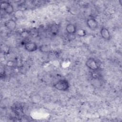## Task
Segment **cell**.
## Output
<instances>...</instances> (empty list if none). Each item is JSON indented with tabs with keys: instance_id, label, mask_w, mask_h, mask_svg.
<instances>
[{
	"instance_id": "obj_8",
	"label": "cell",
	"mask_w": 122,
	"mask_h": 122,
	"mask_svg": "<svg viewBox=\"0 0 122 122\" xmlns=\"http://www.w3.org/2000/svg\"><path fill=\"white\" fill-rule=\"evenodd\" d=\"M67 33L70 35H74L77 31V28L75 25L73 23H68L65 27Z\"/></svg>"
},
{
	"instance_id": "obj_2",
	"label": "cell",
	"mask_w": 122,
	"mask_h": 122,
	"mask_svg": "<svg viewBox=\"0 0 122 122\" xmlns=\"http://www.w3.org/2000/svg\"><path fill=\"white\" fill-rule=\"evenodd\" d=\"M0 9L8 15L13 14L15 11L13 5L9 1L6 0L1 1L0 2Z\"/></svg>"
},
{
	"instance_id": "obj_4",
	"label": "cell",
	"mask_w": 122,
	"mask_h": 122,
	"mask_svg": "<svg viewBox=\"0 0 122 122\" xmlns=\"http://www.w3.org/2000/svg\"><path fill=\"white\" fill-rule=\"evenodd\" d=\"M4 27L10 31H13L15 30L17 27V23L15 20L10 19L5 21L4 23Z\"/></svg>"
},
{
	"instance_id": "obj_6",
	"label": "cell",
	"mask_w": 122,
	"mask_h": 122,
	"mask_svg": "<svg viewBox=\"0 0 122 122\" xmlns=\"http://www.w3.org/2000/svg\"><path fill=\"white\" fill-rule=\"evenodd\" d=\"M86 25L88 28L92 30H95L98 28V21L93 18H90L87 20Z\"/></svg>"
},
{
	"instance_id": "obj_10",
	"label": "cell",
	"mask_w": 122,
	"mask_h": 122,
	"mask_svg": "<svg viewBox=\"0 0 122 122\" xmlns=\"http://www.w3.org/2000/svg\"><path fill=\"white\" fill-rule=\"evenodd\" d=\"M24 15L23 11L21 10H17L14 11L13 13V16L14 18L16 20L20 19L22 18Z\"/></svg>"
},
{
	"instance_id": "obj_14",
	"label": "cell",
	"mask_w": 122,
	"mask_h": 122,
	"mask_svg": "<svg viewBox=\"0 0 122 122\" xmlns=\"http://www.w3.org/2000/svg\"><path fill=\"white\" fill-rule=\"evenodd\" d=\"M9 47L7 45H3V46H1V51H3V52L4 53H6L7 54L8 53H9Z\"/></svg>"
},
{
	"instance_id": "obj_1",
	"label": "cell",
	"mask_w": 122,
	"mask_h": 122,
	"mask_svg": "<svg viewBox=\"0 0 122 122\" xmlns=\"http://www.w3.org/2000/svg\"><path fill=\"white\" fill-rule=\"evenodd\" d=\"M53 86L55 89L58 91L65 92L69 90L70 88V83L67 80L62 79L55 82Z\"/></svg>"
},
{
	"instance_id": "obj_11",
	"label": "cell",
	"mask_w": 122,
	"mask_h": 122,
	"mask_svg": "<svg viewBox=\"0 0 122 122\" xmlns=\"http://www.w3.org/2000/svg\"><path fill=\"white\" fill-rule=\"evenodd\" d=\"M39 50L42 52H48L51 50V48L49 45H42L39 47Z\"/></svg>"
},
{
	"instance_id": "obj_5",
	"label": "cell",
	"mask_w": 122,
	"mask_h": 122,
	"mask_svg": "<svg viewBox=\"0 0 122 122\" xmlns=\"http://www.w3.org/2000/svg\"><path fill=\"white\" fill-rule=\"evenodd\" d=\"M24 49L29 52H34L36 51L38 49L37 44L33 41H28L24 44Z\"/></svg>"
},
{
	"instance_id": "obj_15",
	"label": "cell",
	"mask_w": 122,
	"mask_h": 122,
	"mask_svg": "<svg viewBox=\"0 0 122 122\" xmlns=\"http://www.w3.org/2000/svg\"><path fill=\"white\" fill-rule=\"evenodd\" d=\"M7 65L9 67H12L13 65H14V62L13 61H9L7 62Z\"/></svg>"
},
{
	"instance_id": "obj_7",
	"label": "cell",
	"mask_w": 122,
	"mask_h": 122,
	"mask_svg": "<svg viewBox=\"0 0 122 122\" xmlns=\"http://www.w3.org/2000/svg\"><path fill=\"white\" fill-rule=\"evenodd\" d=\"M100 34L102 38L106 41L110 40L111 39L110 32L109 30L105 27H102L101 29Z\"/></svg>"
},
{
	"instance_id": "obj_3",
	"label": "cell",
	"mask_w": 122,
	"mask_h": 122,
	"mask_svg": "<svg viewBox=\"0 0 122 122\" xmlns=\"http://www.w3.org/2000/svg\"><path fill=\"white\" fill-rule=\"evenodd\" d=\"M85 65L90 70L96 71L99 70V65L96 60L92 57L89 58L85 62Z\"/></svg>"
},
{
	"instance_id": "obj_9",
	"label": "cell",
	"mask_w": 122,
	"mask_h": 122,
	"mask_svg": "<svg viewBox=\"0 0 122 122\" xmlns=\"http://www.w3.org/2000/svg\"><path fill=\"white\" fill-rule=\"evenodd\" d=\"M30 101L34 104H38L41 101V96L38 94H34L30 97Z\"/></svg>"
},
{
	"instance_id": "obj_12",
	"label": "cell",
	"mask_w": 122,
	"mask_h": 122,
	"mask_svg": "<svg viewBox=\"0 0 122 122\" xmlns=\"http://www.w3.org/2000/svg\"><path fill=\"white\" fill-rule=\"evenodd\" d=\"M76 34L77 36H78L79 37H83L86 35L87 33H86V31L84 29H78L77 30Z\"/></svg>"
},
{
	"instance_id": "obj_13",
	"label": "cell",
	"mask_w": 122,
	"mask_h": 122,
	"mask_svg": "<svg viewBox=\"0 0 122 122\" xmlns=\"http://www.w3.org/2000/svg\"><path fill=\"white\" fill-rule=\"evenodd\" d=\"M30 35V31H29L28 30H23L20 33V36L23 38H27Z\"/></svg>"
}]
</instances>
